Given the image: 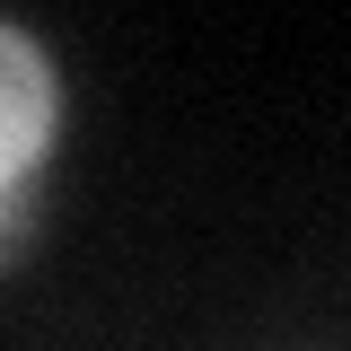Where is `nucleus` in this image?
Returning a JSON list of instances; mask_svg holds the SVG:
<instances>
[{
	"label": "nucleus",
	"mask_w": 351,
	"mask_h": 351,
	"mask_svg": "<svg viewBox=\"0 0 351 351\" xmlns=\"http://www.w3.org/2000/svg\"><path fill=\"white\" fill-rule=\"evenodd\" d=\"M36 149H44V62L27 53V36L9 27V184L27 176Z\"/></svg>",
	"instance_id": "f257e3e1"
}]
</instances>
